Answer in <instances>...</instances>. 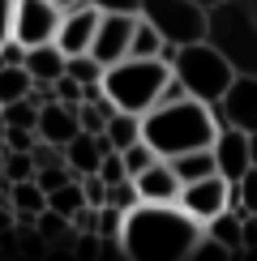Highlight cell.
<instances>
[{
	"label": "cell",
	"instance_id": "obj_1",
	"mask_svg": "<svg viewBox=\"0 0 257 261\" xmlns=\"http://www.w3.org/2000/svg\"><path fill=\"white\" fill-rule=\"evenodd\" d=\"M201 240V223L189 219L176 201H137L124 210L120 253L128 261H189Z\"/></svg>",
	"mask_w": 257,
	"mask_h": 261
},
{
	"label": "cell",
	"instance_id": "obj_2",
	"mask_svg": "<svg viewBox=\"0 0 257 261\" xmlns=\"http://www.w3.org/2000/svg\"><path fill=\"white\" fill-rule=\"evenodd\" d=\"M214 133H219V120H214V107L201 99H171V103H155L142 112V137L155 146L159 159L185 154V150H201L210 146Z\"/></svg>",
	"mask_w": 257,
	"mask_h": 261
},
{
	"label": "cell",
	"instance_id": "obj_3",
	"mask_svg": "<svg viewBox=\"0 0 257 261\" xmlns=\"http://www.w3.org/2000/svg\"><path fill=\"white\" fill-rule=\"evenodd\" d=\"M206 43L236 73L257 77V9L253 0H214L206 9Z\"/></svg>",
	"mask_w": 257,
	"mask_h": 261
},
{
	"label": "cell",
	"instance_id": "obj_4",
	"mask_svg": "<svg viewBox=\"0 0 257 261\" xmlns=\"http://www.w3.org/2000/svg\"><path fill=\"white\" fill-rule=\"evenodd\" d=\"M167 73H171V64L159 56H124L103 69V94L116 103V112L142 116L146 107H155Z\"/></svg>",
	"mask_w": 257,
	"mask_h": 261
},
{
	"label": "cell",
	"instance_id": "obj_5",
	"mask_svg": "<svg viewBox=\"0 0 257 261\" xmlns=\"http://www.w3.org/2000/svg\"><path fill=\"white\" fill-rule=\"evenodd\" d=\"M171 73L180 77V86H185L189 99H201V103H219V94L227 90V82L236 77V69L210 47L206 39L176 47V56H171Z\"/></svg>",
	"mask_w": 257,
	"mask_h": 261
},
{
	"label": "cell",
	"instance_id": "obj_6",
	"mask_svg": "<svg viewBox=\"0 0 257 261\" xmlns=\"http://www.w3.org/2000/svg\"><path fill=\"white\" fill-rule=\"evenodd\" d=\"M137 17L150 21L159 30V39L171 47L206 39V5H197V0H142Z\"/></svg>",
	"mask_w": 257,
	"mask_h": 261
},
{
	"label": "cell",
	"instance_id": "obj_7",
	"mask_svg": "<svg viewBox=\"0 0 257 261\" xmlns=\"http://www.w3.org/2000/svg\"><path fill=\"white\" fill-rule=\"evenodd\" d=\"M214 107V120L219 124H232L240 133H257V77L253 73H236L227 82V90L219 94Z\"/></svg>",
	"mask_w": 257,
	"mask_h": 261
},
{
	"label": "cell",
	"instance_id": "obj_8",
	"mask_svg": "<svg viewBox=\"0 0 257 261\" xmlns=\"http://www.w3.org/2000/svg\"><path fill=\"white\" fill-rule=\"evenodd\" d=\"M60 26V9L52 0H13V35L21 47H35V43H52Z\"/></svg>",
	"mask_w": 257,
	"mask_h": 261
},
{
	"label": "cell",
	"instance_id": "obj_9",
	"mask_svg": "<svg viewBox=\"0 0 257 261\" xmlns=\"http://www.w3.org/2000/svg\"><path fill=\"white\" fill-rule=\"evenodd\" d=\"M227 193H232V180H223L219 171L214 176H201V180H189L180 184L176 193V205L197 223H210L219 210H227Z\"/></svg>",
	"mask_w": 257,
	"mask_h": 261
},
{
	"label": "cell",
	"instance_id": "obj_10",
	"mask_svg": "<svg viewBox=\"0 0 257 261\" xmlns=\"http://www.w3.org/2000/svg\"><path fill=\"white\" fill-rule=\"evenodd\" d=\"M133 26H137V13H99V26H94V39H90V56L103 69L116 64V60H124Z\"/></svg>",
	"mask_w": 257,
	"mask_h": 261
},
{
	"label": "cell",
	"instance_id": "obj_11",
	"mask_svg": "<svg viewBox=\"0 0 257 261\" xmlns=\"http://www.w3.org/2000/svg\"><path fill=\"white\" fill-rule=\"evenodd\" d=\"M210 154H214V171L223 180H240L249 171V133L232 124H219V133L210 141Z\"/></svg>",
	"mask_w": 257,
	"mask_h": 261
},
{
	"label": "cell",
	"instance_id": "obj_12",
	"mask_svg": "<svg viewBox=\"0 0 257 261\" xmlns=\"http://www.w3.org/2000/svg\"><path fill=\"white\" fill-rule=\"evenodd\" d=\"M94 26H99V9L94 5H78V9H64L60 13V26H56V47L64 56H78V51H90V39H94Z\"/></svg>",
	"mask_w": 257,
	"mask_h": 261
},
{
	"label": "cell",
	"instance_id": "obj_13",
	"mask_svg": "<svg viewBox=\"0 0 257 261\" xmlns=\"http://www.w3.org/2000/svg\"><path fill=\"white\" fill-rule=\"evenodd\" d=\"M133 184H137V201H176L180 193V180L167 159H155L150 167H142L133 176Z\"/></svg>",
	"mask_w": 257,
	"mask_h": 261
},
{
	"label": "cell",
	"instance_id": "obj_14",
	"mask_svg": "<svg viewBox=\"0 0 257 261\" xmlns=\"http://www.w3.org/2000/svg\"><path fill=\"white\" fill-rule=\"evenodd\" d=\"M107 154V141H103V133H73L69 141H64V167L73 171V176H86V171H94L99 167V159Z\"/></svg>",
	"mask_w": 257,
	"mask_h": 261
},
{
	"label": "cell",
	"instance_id": "obj_15",
	"mask_svg": "<svg viewBox=\"0 0 257 261\" xmlns=\"http://www.w3.org/2000/svg\"><path fill=\"white\" fill-rule=\"evenodd\" d=\"M35 133L43 141H56V146H64L73 133H78V107H69V103H43L39 107V120H35Z\"/></svg>",
	"mask_w": 257,
	"mask_h": 261
},
{
	"label": "cell",
	"instance_id": "obj_16",
	"mask_svg": "<svg viewBox=\"0 0 257 261\" xmlns=\"http://www.w3.org/2000/svg\"><path fill=\"white\" fill-rule=\"evenodd\" d=\"M9 210H13V219L21 227H30L43 210H47V193H43L35 180H13L9 184Z\"/></svg>",
	"mask_w": 257,
	"mask_h": 261
},
{
	"label": "cell",
	"instance_id": "obj_17",
	"mask_svg": "<svg viewBox=\"0 0 257 261\" xmlns=\"http://www.w3.org/2000/svg\"><path fill=\"white\" fill-rule=\"evenodd\" d=\"M21 69L30 73V82H56L64 73V51L56 43H35V47H26V56H21Z\"/></svg>",
	"mask_w": 257,
	"mask_h": 261
},
{
	"label": "cell",
	"instance_id": "obj_18",
	"mask_svg": "<svg viewBox=\"0 0 257 261\" xmlns=\"http://www.w3.org/2000/svg\"><path fill=\"white\" fill-rule=\"evenodd\" d=\"M137 137H142V116H133V112H112L107 116V124H103L107 150H124V146H133Z\"/></svg>",
	"mask_w": 257,
	"mask_h": 261
},
{
	"label": "cell",
	"instance_id": "obj_19",
	"mask_svg": "<svg viewBox=\"0 0 257 261\" xmlns=\"http://www.w3.org/2000/svg\"><path fill=\"white\" fill-rule=\"evenodd\" d=\"M171 171H176V180L180 184H189V180H201V176H214V154H210V146H201V150H185V154H171Z\"/></svg>",
	"mask_w": 257,
	"mask_h": 261
},
{
	"label": "cell",
	"instance_id": "obj_20",
	"mask_svg": "<svg viewBox=\"0 0 257 261\" xmlns=\"http://www.w3.org/2000/svg\"><path fill=\"white\" fill-rule=\"evenodd\" d=\"M201 231H206L210 240H219L232 257H240V214H236L232 205H227V210H219L210 223H201Z\"/></svg>",
	"mask_w": 257,
	"mask_h": 261
},
{
	"label": "cell",
	"instance_id": "obj_21",
	"mask_svg": "<svg viewBox=\"0 0 257 261\" xmlns=\"http://www.w3.org/2000/svg\"><path fill=\"white\" fill-rule=\"evenodd\" d=\"M227 205H232L236 214H257V167H249L240 180H232Z\"/></svg>",
	"mask_w": 257,
	"mask_h": 261
},
{
	"label": "cell",
	"instance_id": "obj_22",
	"mask_svg": "<svg viewBox=\"0 0 257 261\" xmlns=\"http://www.w3.org/2000/svg\"><path fill=\"white\" fill-rule=\"evenodd\" d=\"M86 205V193H82V184L78 180H69V184H60V189H52L47 193V210L52 214H60V219H73Z\"/></svg>",
	"mask_w": 257,
	"mask_h": 261
},
{
	"label": "cell",
	"instance_id": "obj_23",
	"mask_svg": "<svg viewBox=\"0 0 257 261\" xmlns=\"http://www.w3.org/2000/svg\"><path fill=\"white\" fill-rule=\"evenodd\" d=\"M39 120V103L30 99V94H21V99L13 103H0V124H9V128H35Z\"/></svg>",
	"mask_w": 257,
	"mask_h": 261
},
{
	"label": "cell",
	"instance_id": "obj_24",
	"mask_svg": "<svg viewBox=\"0 0 257 261\" xmlns=\"http://www.w3.org/2000/svg\"><path fill=\"white\" fill-rule=\"evenodd\" d=\"M64 73H69L73 82H82V86H94V82H103V64L90 56V51H78V56H64Z\"/></svg>",
	"mask_w": 257,
	"mask_h": 261
},
{
	"label": "cell",
	"instance_id": "obj_25",
	"mask_svg": "<svg viewBox=\"0 0 257 261\" xmlns=\"http://www.w3.org/2000/svg\"><path fill=\"white\" fill-rule=\"evenodd\" d=\"M30 90V73L21 64H0V103H13Z\"/></svg>",
	"mask_w": 257,
	"mask_h": 261
},
{
	"label": "cell",
	"instance_id": "obj_26",
	"mask_svg": "<svg viewBox=\"0 0 257 261\" xmlns=\"http://www.w3.org/2000/svg\"><path fill=\"white\" fill-rule=\"evenodd\" d=\"M159 51H163V39H159V30L150 26V21L137 17L133 39H128V56H159Z\"/></svg>",
	"mask_w": 257,
	"mask_h": 261
},
{
	"label": "cell",
	"instance_id": "obj_27",
	"mask_svg": "<svg viewBox=\"0 0 257 261\" xmlns=\"http://www.w3.org/2000/svg\"><path fill=\"white\" fill-rule=\"evenodd\" d=\"M155 159H159V154H155V146H150L146 137H137L133 146H124V150H120V163H124V171H128V176H137V171H142V167H150Z\"/></svg>",
	"mask_w": 257,
	"mask_h": 261
},
{
	"label": "cell",
	"instance_id": "obj_28",
	"mask_svg": "<svg viewBox=\"0 0 257 261\" xmlns=\"http://www.w3.org/2000/svg\"><path fill=\"white\" fill-rule=\"evenodd\" d=\"M103 205H116V210H133V205H137V184H133V176H124V180L107 184Z\"/></svg>",
	"mask_w": 257,
	"mask_h": 261
},
{
	"label": "cell",
	"instance_id": "obj_29",
	"mask_svg": "<svg viewBox=\"0 0 257 261\" xmlns=\"http://www.w3.org/2000/svg\"><path fill=\"white\" fill-rule=\"evenodd\" d=\"M30 180H35L43 193H52V189H60V184H69V180H78V176H73L64 163H52V167H35V176H30Z\"/></svg>",
	"mask_w": 257,
	"mask_h": 261
},
{
	"label": "cell",
	"instance_id": "obj_30",
	"mask_svg": "<svg viewBox=\"0 0 257 261\" xmlns=\"http://www.w3.org/2000/svg\"><path fill=\"white\" fill-rule=\"evenodd\" d=\"M94 176H99L103 184H116V180H124L128 171H124V163H120V150H107V154L99 159V167H94Z\"/></svg>",
	"mask_w": 257,
	"mask_h": 261
},
{
	"label": "cell",
	"instance_id": "obj_31",
	"mask_svg": "<svg viewBox=\"0 0 257 261\" xmlns=\"http://www.w3.org/2000/svg\"><path fill=\"white\" fill-rule=\"evenodd\" d=\"M52 90H56V103H69V107L82 103V82H73L69 73H60V77L52 82Z\"/></svg>",
	"mask_w": 257,
	"mask_h": 261
},
{
	"label": "cell",
	"instance_id": "obj_32",
	"mask_svg": "<svg viewBox=\"0 0 257 261\" xmlns=\"http://www.w3.org/2000/svg\"><path fill=\"white\" fill-rule=\"evenodd\" d=\"M35 128H0V141H5V150H30V146H35Z\"/></svg>",
	"mask_w": 257,
	"mask_h": 261
},
{
	"label": "cell",
	"instance_id": "obj_33",
	"mask_svg": "<svg viewBox=\"0 0 257 261\" xmlns=\"http://www.w3.org/2000/svg\"><path fill=\"white\" fill-rule=\"evenodd\" d=\"M82 184V193H86V205H103V193H107V184L94 176V171H86V176L78 180Z\"/></svg>",
	"mask_w": 257,
	"mask_h": 261
},
{
	"label": "cell",
	"instance_id": "obj_34",
	"mask_svg": "<svg viewBox=\"0 0 257 261\" xmlns=\"http://www.w3.org/2000/svg\"><path fill=\"white\" fill-rule=\"evenodd\" d=\"M86 5H94L99 13H137L142 0H86Z\"/></svg>",
	"mask_w": 257,
	"mask_h": 261
},
{
	"label": "cell",
	"instance_id": "obj_35",
	"mask_svg": "<svg viewBox=\"0 0 257 261\" xmlns=\"http://www.w3.org/2000/svg\"><path fill=\"white\" fill-rule=\"evenodd\" d=\"M13 35V0H0V43Z\"/></svg>",
	"mask_w": 257,
	"mask_h": 261
},
{
	"label": "cell",
	"instance_id": "obj_36",
	"mask_svg": "<svg viewBox=\"0 0 257 261\" xmlns=\"http://www.w3.org/2000/svg\"><path fill=\"white\" fill-rule=\"evenodd\" d=\"M249 167H257V133H249Z\"/></svg>",
	"mask_w": 257,
	"mask_h": 261
},
{
	"label": "cell",
	"instance_id": "obj_37",
	"mask_svg": "<svg viewBox=\"0 0 257 261\" xmlns=\"http://www.w3.org/2000/svg\"><path fill=\"white\" fill-rule=\"evenodd\" d=\"M52 5H56L60 13H64V9H78V5H86V0H52Z\"/></svg>",
	"mask_w": 257,
	"mask_h": 261
},
{
	"label": "cell",
	"instance_id": "obj_38",
	"mask_svg": "<svg viewBox=\"0 0 257 261\" xmlns=\"http://www.w3.org/2000/svg\"><path fill=\"white\" fill-rule=\"evenodd\" d=\"M197 5H206V9H210V5H214V0H197Z\"/></svg>",
	"mask_w": 257,
	"mask_h": 261
},
{
	"label": "cell",
	"instance_id": "obj_39",
	"mask_svg": "<svg viewBox=\"0 0 257 261\" xmlns=\"http://www.w3.org/2000/svg\"><path fill=\"white\" fill-rule=\"evenodd\" d=\"M253 9H257V0H253Z\"/></svg>",
	"mask_w": 257,
	"mask_h": 261
}]
</instances>
